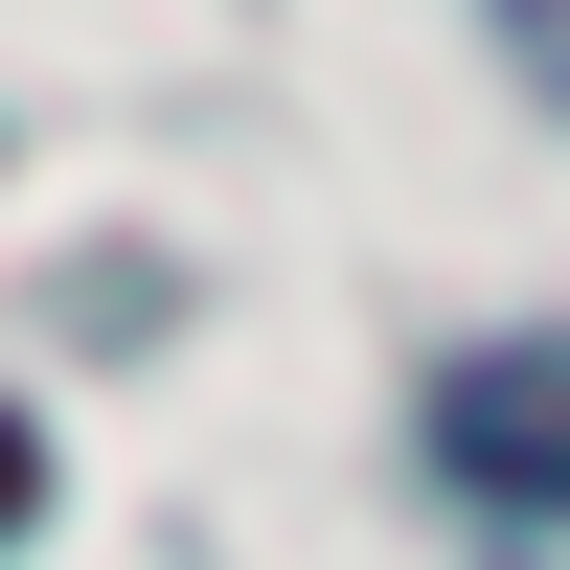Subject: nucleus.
Masks as SVG:
<instances>
[{
	"mask_svg": "<svg viewBox=\"0 0 570 570\" xmlns=\"http://www.w3.org/2000/svg\"><path fill=\"white\" fill-rule=\"evenodd\" d=\"M548 91H570V23H548Z\"/></svg>",
	"mask_w": 570,
	"mask_h": 570,
	"instance_id": "3",
	"label": "nucleus"
},
{
	"mask_svg": "<svg viewBox=\"0 0 570 570\" xmlns=\"http://www.w3.org/2000/svg\"><path fill=\"white\" fill-rule=\"evenodd\" d=\"M434 456H456L480 502H525V525H570V343H480V365L434 389Z\"/></svg>",
	"mask_w": 570,
	"mask_h": 570,
	"instance_id": "1",
	"label": "nucleus"
},
{
	"mask_svg": "<svg viewBox=\"0 0 570 570\" xmlns=\"http://www.w3.org/2000/svg\"><path fill=\"white\" fill-rule=\"evenodd\" d=\"M23 502H46V456H23V411H0V525H23Z\"/></svg>",
	"mask_w": 570,
	"mask_h": 570,
	"instance_id": "2",
	"label": "nucleus"
}]
</instances>
